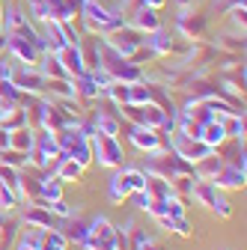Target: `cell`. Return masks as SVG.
<instances>
[{
    "label": "cell",
    "instance_id": "29",
    "mask_svg": "<svg viewBox=\"0 0 247 250\" xmlns=\"http://www.w3.org/2000/svg\"><path fill=\"white\" fill-rule=\"evenodd\" d=\"M81 54H83V66H86V72L102 69V42H99V39L86 42V48H81Z\"/></svg>",
    "mask_w": 247,
    "mask_h": 250
},
{
    "label": "cell",
    "instance_id": "26",
    "mask_svg": "<svg viewBox=\"0 0 247 250\" xmlns=\"http://www.w3.org/2000/svg\"><path fill=\"white\" fill-rule=\"evenodd\" d=\"M33 140H36V131L30 128V125L9 131V149H18V152H27V155H30V149H33Z\"/></svg>",
    "mask_w": 247,
    "mask_h": 250
},
{
    "label": "cell",
    "instance_id": "43",
    "mask_svg": "<svg viewBox=\"0 0 247 250\" xmlns=\"http://www.w3.org/2000/svg\"><path fill=\"white\" fill-rule=\"evenodd\" d=\"M3 221H6V211H0V227H3Z\"/></svg>",
    "mask_w": 247,
    "mask_h": 250
},
{
    "label": "cell",
    "instance_id": "16",
    "mask_svg": "<svg viewBox=\"0 0 247 250\" xmlns=\"http://www.w3.org/2000/svg\"><path fill=\"white\" fill-rule=\"evenodd\" d=\"M72 83H75V99H81V102H99V99H102V86L96 83L92 72L78 75Z\"/></svg>",
    "mask_w": 247,
    "mask_h": 250
},
{
    "label": "cell",
    "instance_id": "44",
    "mask_svg": "<svg viewBox=\"0 0 247 250\" xmlns=\"http://www.w3.org/2000/svg\"><path fill=\"white\" fill-rule=\"evenodd\" d=\"M15 250H33V247H24V244H15Z\"/></svg>",
    "mask_w": 247,
    "mask_h": 250
},
{
    "label": "cell",
    "instance_id": "5",
    "mask_svg": "<svg viewBox=\"0 0 247 250\" xmlns=\"http://www.w3.org/2000/svg\"><path fill=\"white\" fill-rule=\"evenodd\" d=\"M191 197H194L197 203H203L211 214H218V217H229V214H232V203L226 200V194L218 191V188H214V182H208V179H197V182H194Z\"/></svg>",
    "mask_w": 247,
    "mask_h": 250
},
{
    "label": "cell",
    "instance_id": "13",
    "mask_svg": "<svg viewBox=\"0 0 247 250\" xmlns=\"http://www.w3.org/2000/svg\"><path fill=\"white\" fill-rule=\"evenodd\" d=\"M92 128L96 131H102V134H119L122 131V116H119V107L113 104V102H107V104H102L99 110H96V116H92Z\"/></svg>",
    "mask_w": 247,
    "mask_h": 250
},
{
    "label": "cell",
    "instance_id": "34",
    "mask_svg": "<svg viewBox=\"0 0 247 250\" xmlns=\"http://www.w3.org/2000/svg\"><path fill=\"white\" fill-rule=\"evenodd\" d=\"M194 182H197V176H176V179H170V188L176 197H191Z\"/></svg>",
    "mask_w": 247,
    "mask_h": 250
},
{
    "label": "cell",
    "instance_id": "17",
    "mask_svg": "<svg viewBox=\"0 0 247 250\" xmlns=\"http://www.w3.org/2000/svg\"><path fill=\"white\" fill-rule=\"evenodd\" d=\"M131 27L137 33H152V30L161 27V18H158V9H149V6H137L131 12Z\"/></svg>",
    "mask_w": 247,
    "mask_h": 250
},
{
    "label": "cell",
    "instance_id": "9",
    "mask_svg": "<svg viewBox=\"0 0 247 250\" xmlns=\"http://www.w3.org/2000/svg\"><path fill=\"white\" fill-rule=\"evenodd\" d=\"M125 131H128V140L134 143V149H140L143 155H146V152H158V149H167V146H170V140H167L161 131H155V128H143V125L128 122V125H125Z\"/></svg>",
    "mask_w": 247,
    "mask_h": 250
},
{
    "label": "cell",
    "instance_id": "40",
    "mask_svg": "<svg viewBox=\"0 0 247 250\" xmlns=\"http://www.w3.org/2000/svg\"><path fill=\"white\" fill-rule=\"evenodd\" d=\"M140 6H149V9H161L164 6V0H137Z\"/></svg>",
    "mask_w": 247,
    "mask_h": 250
},
{
    "label": "cell",
    "instance_id": "39",
    "mask_svg": "<svg viewBox=\"0 0 247 250\" xmlns=\"http://www.w3.org/2000/svg\"><path fill=\"white\" fill-rule=\"evenodd\" d=\"M221 45H224V48H229V51H235V54H238V51H244V42H238V39H232V36H221Z\"/></svg>",
    "mask_w": 247,
    "mask_h": 250
},
{
    "label": "cell",
    "instance_id": "23",
    "mask_svg": "<svg viewBox=\"0 0 247 250\" xmlns=\"http://www.w3.org/2000/svg\"><path fill=\"white\" fill-rule=\"evenodd\" d=\"M200 140L203 143H208L211 149H218V146H224L229 137H226V131H224V122L221 119H211V122H206L203 125V134H200Z\"/></svg>",
    "mask_w": 247,
    "mask_h": 250
},
{
    "label": "cell",
    "instance_id": "27",
    "mask_svg": "<svg viewBox=\"0 0 247 250\" xmlns=\"http://www.w3.org/2000/svg\"><path fill=\"white\" fill-rule=\"evenodd\" d=\"M57 102H75V83L72 81H60V78H48V89Z\"/></svg>",
    "mask_w": 247,
    "mask_h": 250
},
{
    "label": "cell",
    "instance_id": "33",
    "mask_svg": "<svg viewBox=\"0 0 247 250\" xmlns=\"http://www.w3.org/2000/svg\"><path fill=\"white\" fill-rule=\"evenodd\" d=\"M3 24H6V33H15V30H21L27 24V15L18 9V6H9L6 15H3Z\"/></svg>",
    "mask_w": 247,
    "mask_h": 250
},
{
    "label": "cell",
    "instance_id": "42",
    "mask_svg": "<svg viewBox=\"0 0 247 250\" xmlns=\"http://www.w3.org/2000/svg\"><path fill=\"white\" fill-rule=\"evenodd\" d=\"M0 51H6V36L0 33Z\"/></svg>",
    "mask_w": 247,
    "mask_h": 250
},
{
    "label": "cell",
    "instance_id": "38",
    "mask_svg": "<svg viewBox=\"0 0 247 250\" xmlns=\"http://www.w3.org/2000/svg\"><path fill=\"white\" fill-rule=\"evenodd\" d=\"M128 200H134V206H137L140 211H146V206H149V194H146V191H134Z\"/></svg>",
    "mask_w": 247,
    "mask_h": 250
},
{
    "label": "cell",
    "instance_id": "11",
    "mask_svg": "<svg viewBox=\"0 0 247 250\" xmlns=\"http://www.w3.org/2000/svg\"><path fill=\"white\" fill-rule=\"evenodd\" d=\"M6 51H9L18 62L30 66V69H36V62L42 60V51H39L33 42H30V39L18 36V33H6Z\"/></svg>",
    "mask_w": 247,
    "mask_h": 250
},
{
    "label": "cell",
    "instance_id": "10",
    "mask_svg": "<svg viewBox=\"0 0 247 250\" xmlns=\"http://www.w3.org/2000/svg\"><path fill=\"white\" fill-rule=\"evenodd\" d=\"M170 140V149L176 152V155H182L185 161H200V158H206V155L211 152V146L208 143H203V140H197V137H185V134H179V131H173V137H167Z\"/></svg>",
    "mask_w": 247,
    "mask_h": 250
},
{
    "label": "cell",
    "instance_id": "28",
    "mask_svg": "<svg viewBox=\"0 0 247 250\" xmlns=\"http://www.w3.org/2000/svg\"><path fill=\"white\" fill-rule=\"evenodd\" d=\"M39 250H69V238L60 232L57 227L42 229V244H39Z\"/></svg>",
    "mask_w": 247,
    "mask_h": 250
},
{
    "label": "cell",
    "instance_id": "20",
    "mask_svg": "<svg viewBox=\"0 0 247 250\" xmlns=\"http://www.w3.org/2000/svg\"><path fill=\"white\" fill-rule=\"evenodd\" d=\"M221 167H224V158L218 155V149H211L206 158L194 161V173H197V179H208V182L221 173Z\"/></svg>",
    "mask_w": 247,
    "mask_h": 250
},
{
    "label": "cell",
    "instance_id": "32",
    "mask_svg": "<svg viewBox=\"0 0 247 250\" xmlns=\"http://www.w3.org/2000/svg\"><path fill=\"white\" fill-rule=\"evenodd\" d=\"M21 99H24V92L9 78H0V102L3 104H21Z\"/></svg>",
    "mask_w": 247,
    "mask_h": 250
},
{
    "label": "cell",
    "instance_id": "36",
    "mask_svg": "<svg viewBox=\"0 0 247 250\" xmlns=\"http://www.w3.org/2000/svg\"><path fill=\"white\" fill-rule=\"evenodd\" d=\"M45 206H48V211H51L54 217H63V221L75 214V208H72V206H69L63 197H60V200H54V203H45Z\"/></svg>",
    "mask_w": 247,
    "mask_h": 250
},
{
    "label": "cell",
    "instance_id": "37",
    "mask_svg": "<svg viewBox=\"0 0 247 250\" xmlns=\"http://www.w3.org/2000/svg\"><path fill=\"white\" fill-rule=\"evenodd\" d=\"M170 232H176V235H182V238H191V235H194V227H191L188 221H185V217H173Z\"/></svg>",
    "mask_w": 247,
    "mask_h": 250
},
{
    "label": "cell",
    "instance_id": "1",
    "mask_svg": "<svg viewBox=\"0 0 247 250\" xmlns=\"http://www.w3.org/2000/svg\"><path fill=\"white\" fill-rule=\"evenodd\" d=\"M149 176H161V179H176V176H197L194 173V164L185 161L182 155H176L170 146L167 149H158V152H146V170Z\"/></svg>",
    "mask_w": 247,
    "mask_h": 250
},
{
    "label": "cell",
    "instance_id": "7",
    "mask_svg": "<svg viewBox=\"0 0 247 250\" xmlns=\"http://www.w3.org/2000/svg\"><path fill=\"white\" fill-rule=\"evenodd\" d=\"M57 158H60V146H57L54 134L39 128L36 131V140H33V149H30V164H33L36 170H51Z\"/></svg>",
    "mask_w": 247,
    "mask_h": 250
},
{
    "label": "cell",
    "instance_id": "4",
    "mask_svg": "<svg viewBox=\"0 0 247 250\" xmlns=\"http://www.w3.org/2000/svg\"><path fill=\"white\" fill-rule=\"evenodd\" d=\"M102 69H104L113 81H119V83H137V81L143 78V72H140L137 62H131L128 57L116 54V51H113L110 45H104V42H102Z\"/></svg>",
    "mask_w": 247,
    "mask_h": 250
},
{
    "label": "cell",
    "instance_id": "31",
    "mask_svg": "<svg viewBox=\"0 0 247 250\" xmlns=\"http://www.w3.org/2000/svg\"><path fill=\"white\" fill-rule=\"evenodd\" d=\"M45 75L48 78H60V81H72V75L66 72V66L60 62V57L54 51H45Z\"/></svg>",
    "mask_w": 247,
    "mask_h": 250
},
{
    "label": "cell",
    "instance_id": "19",
    "mask_svg": "<svg viewBox=\"0 0 247 250\" xmlns=\"http://www.w3.org/2000/svg\"><path fill=\"white\" fill-rule=\"evenodd\" d=\"M83 170H86V167H81L75 158H66V155H60V158L54 161V167H51V173H54L60 182H78V179L83 176Z\"/></svg>",
    "mask_w": 247,
    "mask_h": 250
},
{
    "label": "cell",
    "instance_id": "45",
    "mask_svg": "<svg viewBox=\"0 0 247 250\" xmlns=\"http://www.w3.org/2000/svg\"><path fill=\"white\" fill-rule=\"evenodd\" d=\"M0 18H3V6H0Z\"/></svg>",
    "mask_w": 247,
    "mask_h": 250
},
{
    "label": "cell",
    "instance_id": "15",
    "mask_svg": "<svg viewBox=\"0 0 247 250\" xmlns=\"http://www.w3.org/2000/svg\"><path fill=\"white\" fill-rule=\"evenodd\" d=\"M21 221L27 224V227H36V229H51V227H57L54 224V214L48 211V206L45 203H27V211H24V217Z\"/></svg>",
    "mask_w": 247,
    "mask_h": 250
},
{
    "label": "cell",
    "instance_id": "21",
    "mask_svg": "<svg viewBox=\"0 0 247 250\" xmlns=\"http://www.w3.org/2000/svg\"><path fill=\"white\" fill-rule=\"evenodd\" d=\"M179 27H182V33L188 36V39H200L203 30H206V18L197 15V12H188V9H185V12L179 15Z\"/></svg>",
    "mask_w": 247,
    "mask_h": 250
},
{
    "label": "cell",
    "instance_id": "12",
    "mask_svg": "<svg viewBox=\"0 0 247 250\" xmlns=\"http://www.w3.org/2000/svg\"><path fill=\"white\" fill-rule=\"evenodd\" d=\"M9 81H12L21 92H27V96H45V89H48V75L30 69V66H24L21 72H12Z\"/></svg>",
    "mask_w": 247,
    "mask_h": 250
},
{
    "label": "cell",
    "instance_id": "14",
    "mask_svg": "<svg viewBox=\"0 0 247 250\" xmlns=\"http://www.w3.org/2000/svg\"><path fill=\"white\" fill-rule=\"evenodd\" d=\"M211 182H214V188H218V191H241L244 182H247V170H241V167H235V164H226V161H224L221 173L214 176Z\"/></svg>",
    "mask_w": 247,
    "mask_h": 250
},
{
    "label": "cell",
    "instance_id": "41",
    "mask_svg": "<svg viewBox=\"0 0 247 250\" xmlns=\"http://www.w3.org/2000/svg\"><path fill=\"white\" fill-rule=\"evenodd\" d=\"M0 78H12V66L6 60H0Z\"/></svg>",
    "mask_w": 247,
    "mask_h": 250
},
{
    "label": "cell",
    "instance_id": "2",
    "mask_svg": "<svg viewBox=\"0 0 247 250\" xmlns=\"http://www.w3.org/2000/svg\"><path fill=\"white\" fill-rule=\"evenodd\" d=\"M89 149H92V161H96L99 167L119 170L122 164H125V149H122L119 137H113V134L92 131L89 134Z\"/></svg>",
    "mask_w": 247,
    "mask_h": 250
},
{
    "label": "cell",
    "instance_id": "3",
    "mask_svg": "<svg viewBox=\"0 0 247 250\" xmlns=\"http://www.w3.org/2000/svg\"><path fill=\"white\" fill-rule=\"evenodd\" d=\"M57 146H60V155H66V158H75L81 167H89L92 164V149H89V137L83 134L81 125L75 128H63L54 134Z\"/></svg>",
    "mask_w": 247,
    "mask_h": 250
},
{
    "label": "cell",
    "instance_id": "25",
    "mask_svg": "<svg viewBox=\"0 0 247 250\" xmlns=\"http://www.w3.org/2000/svg\"><path fill=\"white\" fill-rule=\"evenodd\" d=\"M107 197H110V203H125L131 197V188H128L125 176H122V170H116L110 176V182H107Z\"/></svg>",
    "mask_w": 247,
    "mask_h": 250
},
{
    "label": "cell",
    "instance_id": "30",
    "mask_svg": "<svg viewBox=\"0 0 247 250\" xmlns=\"http://www.w3.org/2000/svg\"><path fill=\"white\" fill-rule=\"evenodd\" d=\"M221 122H224L226 137H232V140H244V113H229V116H221Z\"/></svg>",
    "mask_w": 247,
    "mask_h": 250
},
{
    "label": "cell",
    "instance_id": "6",
    "mask_svg": "<svg viewBox=\"0 0 247 250\" xmlns=\"http://www.w3.org/2000/svg\"><path fill=\"white\" fill-rule=\"evenodd\" d=\"M81 250H119V244H116V227L107 221V217H96V221H89V232H86Z\"/></svg>",
    "mask_w": 247,
    "mask_h": 250
},
{
    "label": "cell",
    "instance_id": "18",
    "mask_svg": "<svg viewBox=\"0 0 247 250\" xmlns=\"http://www.w3.org/2000/svg\"><path fill=\"white\" fill-rule=\"evenodd\" d=\"M57 57H60V62L66 66V72L72 75V81H75L78 75H83V72H86V66H83V54H81V45H66L63 51H57Z\"/></svg>",
    "mask_w": 247,
    "mask_h": 250
},
{
    "label": "cell",
    "instance_id": "8",
    "mask_svg": "<svg viewBox=\"0 0 247 250\" xmlns=\"http://www.w3.org/2000/svg\"><path fill=\"white\" fill-rule=\"evenodd\" d=\"M104 45H110L116 54H122V57H137L140 51H143V36L137 33V30H131V27H125L122 24L119 30H113V33H107V39H102Z\"/></svg>",
    "mask_w": 247,
    "mask_h": 250
},
{
    "label": "cell",
    "instance_id": "35",
    "mask_svg": "<svg viewBox=\"0 0 247 250\" xmlns=\"http://www.w3.org/2000/svg\"><path fill=\"white\" fill-rule=\"evenodd\" d=\"M15 206H18V194L12 191L9 185L0 182V211H9V208H15Z\"/></svg>",
    "mask_w": 247,
    "mask_h": 250
},
{
    "label": "cell",
    "instance_id": "22",
    "mask_svg": "<svg viewBox=\"0 0 247 250\" xmlns=\"http://www.w3.org/2000/svg\"><path fill=\"white\" fill-rule=\"evenodd\" d=\"M143 45H146L152 54H170L176 42H173V36H170V33H164V30L158 27V30H152V33H146Z\"/></svg>",
    "mask_w": 247,
    "mask_h": 250
},
{
    "label": "cell",
    "instance_id": "24",
    "mask_svg": "<svg viewBox=\"0 0 247 250\" xmlns=\"http://www.w3.org/2000/svg\"><path fill=\"white\" fill-rule=\"evenodd\" d=\"M66 229H60L66 238H69V244H75V247H81L83 244V238H86V232H89V221H81V217H66Z\"/></svg>",
    "mask_w": 247,
    "mask_h": 250
}]
</instances>
